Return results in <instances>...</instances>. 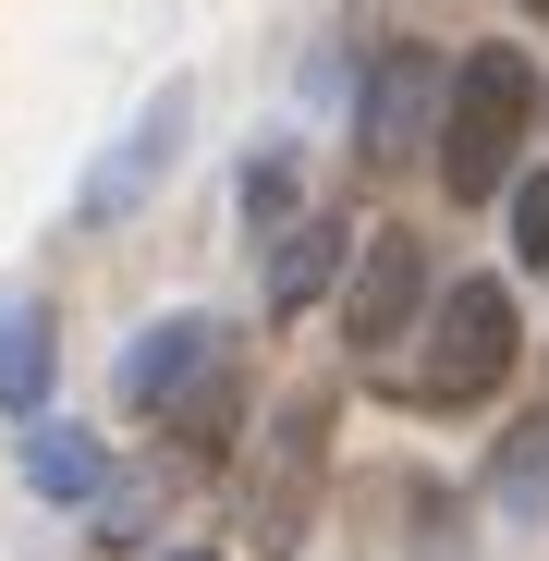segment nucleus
Here are the masks:
<instances>
[{
	"label": "nucleus",
	"mask_w": 549,
	"mask_h": 561,
	"mask_svg": "<svg viewBox=\"0 0 549 561\" xmlns=\"http://www.w3.org/2000/svg\"><path fill=\"white\" fill-rule=\"evenodd\" d=\"M415 280H427V256H415V232H379L366 244V268H354V294H342V330L379 354V342H403V318H415Z\"/></svg>",
	"instance_id": "20e7f679"
},
{
	"label": "nucleus",
	"mask_w": 549,
	"mask_h": 561,
	"mask_svg": "<svg viewBox=\"0 0 549 561\" xmlns=\"http://www.w3.org/2000/svg\"><path fill=\"white\" fill-rule=\"evenodd\" d=\"M415 123H427V61H415V49H391V61H379V85H366V159H403V147H415Z\"/></svg>",
	"instance_id": "39448f33"
},
{
	"label": "nucleus",
	"mask_w": 549,
	"mask_h": 561,
	"mask_svg": "<svg viewBox=\"0 0 549 561\" xmlns=\"http://www.w3.org/2000/svg\"><path fill=\"white\" fill-rule=\"evenodd\" d=\"M318 280H330V220H306V232L282 244V268H268V306H282V318H294V306L318 294Z\"/></svg>",
	"instance_id": "0eeeda50"
},
{
	"label": "nucleus",
	"mask_w": 549,
	"mask_h": 561,
	"mask_svg": "<svg viewBox=\"0 0 549 561\" xmlns=\"http://www.w3.org/2000/svg\"><path fill=\"white\" fill-rule=\"evenodd\" d=\"M525 123H537V73H525V49H477L465 73H451V111H439V183H451L465 208L501 196Z\"/></svg>",
	"instance_id": "f257e3e1"
},
{
	"label": "nucleus",
	"mask_w": 549,
	"mask_h": 561,
	"mask_svg": "<svg viewBox=\"0 0 549 561\" xmlns=\"http://www.w3.org/2000/svg\"><path fill=\"white\" fill-rule=\"evenodd\" d=\"M513 256H525V268H549V171H525V183H513Z\"/></svg>",
	"instance_id": "6e6552de"
},
{
	"label": "nucleus",
	"mask_w": 549,
	"mask_h": 561,
	"mask_svg": "<svg viewBox=\"0 0 549 561\" xmlns=\"http://www.w3.org/2000/svg\"><path fill=\"white\" fill-rule=\"evenodd\" d=\"M501 379H513V294L501 280H451L427 318V354H415V403H489Z\"/></svg>",
	"instance_id": "f03ea898"
},
{
	"label": "nucleus",
	"mask_w": 549,
	"mask_h": 561,
	"mask_svg": "<svg viewBox=\"0 0 549 561\" xmlns=\"http://www.w3.org/2000/svg\"><path fill=\"white\" fill-rule=\"evenodd\" d=\"M37 403H49V318L0 306V415H37Z\"/></svg>",
	"instance_id": "423d86ee"
},
{
	"label": "nucleus",
	"mask_w": 549,
	"mask_h": 561,
	"mask_svg": "<svg viewBox=\"0 0 549 561\" xmlns=\"http://www.w3.org/2000/svg\"><path fill=\"white\" fill-rule=\"evenodd\" d=\"M501 489H513V501H537V489H549V415H537V439H525V451H501Z\"/></svg>",
	"instance_id": "9d476101"
},
{
	"label": "nucleus",
	"mask_w": 549,
	"mask_h": 561,
	"mask_svg": "<svg viewBox=\"0 0 549 561\" xmlns=\"http://www.w3.org/2000/svg\"><path fill=\"white\" fill-rule=\"evenodd\" d=\"M123 391H135L147 415H171L183 439H220V415H232V342H220V318H171V330H147L135 366H123Z\"/></svg>",
	"instance_id": "7ed1b4c3"
},
{
	"label": "nucleus",
	"mask_w": 549,
	"mask_h": 561,
	"mask_svg": "<svg viewBox=\"0 0 549 561\" xmlns=\"http://www.w3.org/2000/svg\"><path fill=\"white\" fill-rule=\"evenodd\" d=\"M37 489H99V451H85V439H37Z\"/></svg>",
	"instance_id": "1a4fd4ad"
},
{
	"label": "nucleus",
	"mask_w": 549,
	"mask_h": 561,
	"mask_svg": "<svg viewBox=\"0 0 549 561\" xmlns=\"http://www.w3.org/2000/svg\"><path fill=\"white\" fill-rule=\"evenodd\" d=\"M525 13H549V0H525Z\"/></svg>",
	"instance_id": "9b49d317"
}]
</instances>
